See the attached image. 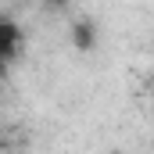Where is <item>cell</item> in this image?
I'll list each match as a JSON object with an SVG mask.
<instances>
[{
    "label": "cell",
    "instance_id": "cell-2",
    "mask_svg": "<svg viewBox=\"0 0 154 154\" xmlns=\"http://www.w3.org/2000/svg\"><path fill=\"white\" fill-rule=\"evenodd\" d=\"M43 7H47V11H65L68 0H43Z\"/></svg>",
    "mask_w": 154,
    "mask_h": 154
},
{
    "label": "cell",
    "instance_id": "cell-3",
    "mask_svg": "<svg viewBox=\"0 0 154 154\" xmlns=\"http://www.w3.org/2000/svg\"><path fill=\"white\" fill-rule=\"evenodd\" d=\"M0 90H4V75H0Z\"/></svg>",
    "mask_w": 154,
    "mask_h": 154
},
{
    "label": "cell",
    "instance_id": "cell-1",
    "mask_svg": "<svg viewBox=\"0 0 154 154\" xmlns=\"http://www.w3.org/2000/svg\"><path fill=\"white\" fill-rule=\"evenodd\" d=\"M68 43L75 47L79 54L97 50V43H100V29H97V22H93L90 14H79V18H72V25H68Z\"/></svg>",
    "mask_w": 154,
    "mask_h": 154
}]
</instances>
